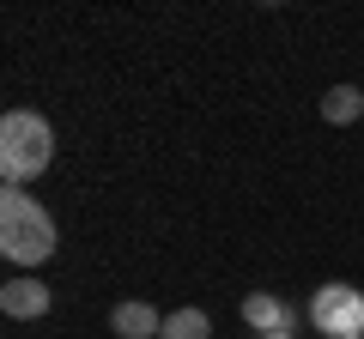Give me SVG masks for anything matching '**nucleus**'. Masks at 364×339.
<instances>
[{
    "instance_id": "obj_1",
    "label": "nucleus",
    "mask_w": 364,
    "mask_h": 339,
    "mask_svg": "<svg viewBox=\"0 0 364 339\" xmlns=\"http://www.w3.org/2000/svg\"><path fill=\"white\" fill-rule=\"evenodd\" d=\"M49 157H55V128L37 109H6V121H0V176H6V188L37 182L49 170Z\"/></svg>"
},
{
    "instance_id": "obj_2",
    "label": "nucleus",
    "mask_w": 364,
    "mask_h": 339,
    "mask_svg": "<svg viewBox=\"0 0 364 339\" xmlns=\"http://www.w3.org/2000/svg\"><path fill=\"white\" fill-rule=\"evenodd\" d=\"M0 255L13 267H43L55 255V218L18 188L0 194Z\"/></svg>"
},
{
    "instance_id": "obj_3",
    "label": "nucleus",
    "mask_w": 364,
    "mask_h": 339,
    "mask_svg": "<svg viewBox=\"0 0 364 339\" xmlns=\"http://www.w3.org/2000/svg\"><path fill=\"white\" fill-rule=\"evenodd\" d=\"M310 327L316 333H328V339H358L364 333V291H352V285H322V291H310Z\"/></svg>"
},
{
    "instance_id": "obj_4",
    "label": "nucleus",
    "mask_w": 364,
    "mask_h": 339,
    "mask_svg": "<svg viewBox=\"0 0 364 339\" xmlns=\"http://www.w3.org/2000/svg\"><path fill=\"white\" fill-rule=\"evenodd\" d=\"M243 321L255 333H291L298 327V309L286 297H273V291H255V297H243Z\"/></svg>"
},
{
    "instance_id": "obj_5",
    "label": "nucleus",
    "mask_w": 364,
    "mask_h": 339,
    "mask_svg": "<svg viewBox=\"0 0 364 339\" xmlns=\"http://www.w3.org/2000/svg\"><path fill=\"white\" fill-rule=\"evenodd\" d=\"M0 309L13 321H37V315H49V285L43 279H6L0 285Z\"/></svg>"
},
{
    "instance_id": "obj_6",
    "label": "nucleus",
    "mask_w": 364,
    "mask_h": 339,
    "mask_svg": "<svg viewBox=\"0 0 364 339\" xmlns=\"http://www.w3.org/2000/svg\"><path fill=\"white\" fill-rule=\"evenodd\" d=\"M109 327H116V339H158L164 333V315L152 303H116L109 309Z\"/></svg>"
},
{
    "instance_id": "obj_7",
    "label": "nucleus",
    "mask_w": 364,
    "mask_h": 339,
    "mask_svg": "<svg viewBox=\"0 0 364 339\" xmlns=\"http://www.w3.org/2000/svg\"><path fill=\"white\" fill-rule=\"evenodd\" d=\"M364 116V91L358 85H334V91L322 97V121H334V128H346V121Z\"/></svg>"
},
{
    "instance_id": "obj_8",
    "label": "nucleus",
    "mask_w": 364,
    "mask_h": 339,
    "mask_svg": "<svg viewBox=\"0 0 364 339\" xmlns=\"http://www.w3.org/2000/svg\"><path fill=\"white\" fill-rule=\"evenodd\" d=\"M158 339H213V321H207V309H170Z\"/></svg>"
},
{
    "instance_id": "obj_9",
    "label": "nucleus",
    "mask_w": 364,
    "mask_h": 339,
    "mask_svg": "<svg viewBox=\"0 0 364 339\" xmlns=\"http://www.w3.org/2000/svg\"><path fill=\"white\" fill-rule=\"evenodd\" d=\"M261 339H291V333H261Z\"/></svg>"
},
{
    "instance_id": "obj_10",
    "label": "nucleus",
    "mask_w": 364,
    "mask_h": 339,
    "mask_svg": "<svg viewBox=\"0 0 364 339\" xmlns=\"http://www.w3.org/2000/svg\"><path fill=\"white\" fill-rule=\"evenodd\" d=\"M358 339H364V333H358Z\"/></svg>"
}]
</instances>
